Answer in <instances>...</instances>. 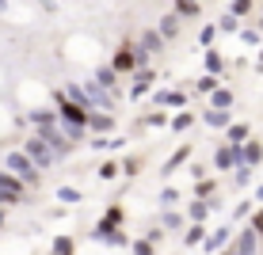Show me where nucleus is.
I'll list each match as a JSON object with an SVG mask.
<instances>
[{"instance_id": "21", "label": "nucleus", "mask_w": 263, "mask_h": 255, "mask_svg": "<svg viewBox=\"0 0 263 255\" xmlns=\"http://www.w3.org/2000/svg\"><path fill=\"white\" fill-rule=\"evenodd\" d=\"M225 130H229V145H244L248 141V126L244 122H233V126H225Z\"/></svg>"}, {"instance_id": "11", "label": "nucleus", "mask_w": 263, "mask_h": 255, "mask_svg": "<svg viewBox=\"0 0 263 255\" xmlns=\"http://www.w3.org/2000/svg\"><path fill=\"white\" fill-rule=\"evenodd\" d=\"M187 160H191V145H179V149L176 152H172V156H168V164H164V168H160V175H172V171H176L179 168V164H187Z\"/></svg>"}, {"instance_id": "15", "label": "nucleus", "mask_w": 263, "mask_h": 255, "mask_svg": "<svg viewBox=\"0 0 263 255\" xmlns=\"http://www.w3.org/2000/svg\"><path fill=\"white\" fill-rule=\"evenodd\" d=\"M153 80H157V72H153V69H138V72H134V88H130V95H141L145 88L153 84Z\"/></svg>"}, {"instance_id": "7", "label": "nucleus", "mask_w": 263, "mask_h": 255, "mask_svg": "<svg viewBox=\"0 0 263 255\" xmlns=\"http://www.w3.org/2000/svg\"><path fill=\"white\" fill-rule=\"evenodd\" d=\"M84 126H88L92 133H111V130H115V114H111V111H88Z\"/></svg>"}, {"instance_id": "31", "label": "nucleus", "mask_w": 263, "mask_h": 255, "mask_svg": "<svg viewBox=\"0 0 263 255\" xmlns=\"http://www.w3.org/2000/svg\"><path fill=\"white\" fill-rule=\"evenodd\" d=\"M252 171H256V168H248V164H237V187H248V183H252Z\"/></svg>"}, {"instance_id": "13", "label": "nucleus", "mask_w": 263, "mask_h": 255, "mask_svg": "<svg viewBox=\"0 0 263 255\" xmlns=\"http://www.w3.org/2000/svg\"><path fill=\"white\" fill-rule=\"evenodd\" d=\"M92 80H96V84H99V88H103V92H115V88H119V72H115L111 65H103V69H96V76H92Z\"/></svg>"}, {"instance_id": "17", "label": "nucleus", "mask_w": 263, "mask_h": 255, "mask_svg": "<svg viewBox=\"0 0 263 255\" xmlns=\"http://www.w3.org/2000/svg\"><path fill=\"white\" fill-rule=\"evenodd\" d=\"M210 217V206H206V198H195V202H187V221H206Z\"/></svg>"}, {"instance_id": "16", "label": "nucleus", "mask_w": 263, "mask_h": 255, "mask_svg": "<svg viewBox=\"0 0 263 255\" xmlns=\"http://www.w3.org/2000/svg\"><path fill=\"white\" fill-rule=\"evenodd\" d=\"M202 236H206V221H191V225H187V232H183V244H187V248H195V244H202Z\"/></svg>"}, {"instance_id": "32", "label": "nucleus", "mask_w": 263, "mask_h": 255, "mask_svg": "<svg viewBox=\"0 0 263 255\" xmlns=\"http://www.w3.org/2000/svg\"><path fill=\"white\" fill-rule=\"evenodd\" d=\"M115 175H119V164H115V160L99 164V179H115Z\"/></svg>"}, {"instance_id": "42", "label": "nucleus", "mask_w": 263, "mask_h": 255, "mask_svg": "<svg viewBox=\"0 0 263 255\" xmlns=\"http://www.w3.org/2000/svg\"><path fill=\"white\" fill-rule=\"evenodd\" d=\"M252 202H263V183L256 187V198H252Z\"/></svg>"}, {"instance_id": "19", "label": "nucleus", "mask_w": 263, "mask_h": 255, "mask_svg": "<svg viewBox=\"0 0 263 255\" xmlns=\"http://www.w3.org/2000/svg\"><path fill=\"white\" fill-rule=\"evenodd\" d=\"M210 107L229 111V107H233V92H229V88H214V92H210Z\"/></svg>"}, {"instance_id": "25", "label": "nucleus", "mask_w": 263, "mask_h": 255, "mask_svg": "<svg viewBox=\"0 0 263 255\" xmlns=\"http://www.w3.org/2000/svg\"><path fill=\"white\" fill-rule=\"evenodd\" d=\"M176 15H179V19H183V15H187V19L198 15V0H176Z\"/></svg>"}, {"instance_id": "4", "label": "nucleus", "mask_w": 263, "mask_h": 255, "mask_svg": "<svg viewBox=\"0 0 263 255\" xmlns=\"http://www.w3.org/2000/svg\"><path fill=\"white\" fill-rule=\"evenodd\" d=\"M12 202H23V183L8 171H0V206H12Z\"/></svg>"}, {"instance_id": "3", "label": "nucleus", "mask_w": 263, "mask_h": 255, "mask_svg": "<svg viewBox=\"0 0 263 255\" xmlns=\"http://www.w3.org/2000/svg\"><path fill=\"white\" fill-rule=\"evenodd\" d=\"M122 217H126V213H122V206H111V209H107V213L96 221V229H92V240H99V244H103V240H107V232H115V229L122 225Z\"/></svg>"}, {"instance_id": "38", "label": "nucleus", "mask_w": 263, "mask_h": 255, "mask_svg": "<svg viewBox=\"0 0 263 255\" xmlns=\"http://www.w3.org/2000/svg\"><path fill=\"white\" fill-rule=\"evenodd\" d=\"M214 34H217V27H202V34H198V42H202V46H210V42H214Z\"/></svg>"}, {"instance_id": "5", "label": "nucleus", "mask_w": 263, "mask_h": 255, "mask_svg": "<svg viewBox=\"0 0 263 255\" xmlns=\"http://www.w3.org/2000/svg\"><path fill=\"white\" fill-rule=\"evenodd\" d=\"M229 240H233V229H206V236H202V251L214 255V251H221Z\"/></svg>"}, {"instance_id": "26", "label": "nucleus", "mask_w": 263, "mask_h": 255, "mask_svg": "<svg viewBox=\"0 0 263 255\" xmlns=\"http://www.w3.org/2000/svg\"><path fill=\"white\" fill-rule=\"evenodd\" d=\"M179 198H183V194H179L176 187H164V190H160V209H172V206L179 202Z\"/></svg>"}, {"instance_id": "36", "label": "nucleus", "mask_w": 263, "mask_h": 255, "mask_svg": "<svg viewBox=\"0 0 263 255\" xmlns=\"http://www.w3.org/2000/svg\"><path fill=\"white\" fill-rule=\"evenodd\" d=\"M198 92H214V88H217V76H214V72H210V76H202V80H198Z\"/></svg>"}, {"instance_id": "41", "label": "nucleus", "mask_w": 263, "mask_h": 255, "mask_svg": "<svg viewBox=\"0 0 263 255\" xmlns=\"http://www.w3.org/2000/svg\"><path fill=\"white\" fill-rule=\"evenodd\" d=\"M149 244H157V240H164V229H149V236H145Z\"/></svg>"}, {"instance_id": "33", "label": "nucleus", "mask_w": 263, "mask_h": 255, "mask_svg": "<svg viewBox=\"0 0 263 255\" xmlns=\"http://www.w3.org/2000/svg\"><path fill=\"white\" fill-rule=\"evenodd\" d=\"M130 251L134 255H153V244L149 240H130Z\"/></svg>"}, {"instance_id": "28", "label": "nucleus", "mask_w": 263, "mask_h": 255, "mask_svg": "<svg viewBox=\"0 0 263 255\" xmlns=\"http://www.w3.org/2000/svg\"><path fill=\"white\" fill-rule=\"evenodd\" d=\"M72 248H77L72 236H58V240H53V255H72Z\"/></svg>"}, {"instance_id": "39", "label": "nucleus", "mask_w": 263, "mask_h": 255, "mask_svg": "<svg viewBox=\"0 0 263 255\" xmlns=\"http://www.w3.org/2000/svg\"><path fill=\"white\" fill-rule=\"evenodd\" d=\"M237 27H240V19H237V15H225V19H221V31H237Z\"/></svg>"}, {"instance_id": "44", "label": "nucleus", "mask_w": 263, "mask_h": 255, "mask_svg": "<svg viewBox=\"0 0 263 255\" xmlns=\"http://www.w3.org/2000/svg\"><path fill=\"white\" fill-rule=\"evenodd\" d=\"M4 8H8V4H4V0H0V12H4Z\"/></svg>"}, {"instance_id": "35", "label": "nucleus", "mask_w": 263, "mask_h": 255, "mask_svg": "<svg viewBox=\"0 0 263 255\" xmlns=\"http://www.w3.org/2000/svg\"><path fill=\"white\" fill-rule=\"evenodd\" d=\"M233 15H252V0H233Z\"/></svg>"}, {"instance_id": "18", "label": "nucleus", "mask_w": 263, "mask_h": 255, "mask_svg": "<svg viewBox=\"0 0 263 255\" xmlns=\"http://www.w3.org/2000/svg\"><path fill=\"white\" fill-rule=\"evenodd\" d=\"M202 122H206V126H214V130H221V126H229V111H217V107H206Z\"/></svg>"}, {"instance_id": "2", "label": "nucleus", "mask_w": 263, "mask_h": 255, "mask_svg": "<svg viewBox=\"0 0 263 255\" xmlns=\"http://www.w3.org/2000/svg\"><path fill=\"white\" fill-rule=\"evenodd\" d=\"M23 156L31 160L34 168H50V164L58 160V152H53L42 138H27V145H23Z\"/></svg>"}, {"instance_id": "8", "label": "nucleus", "mask_w": 263, "mask_h": 255, "mask_svg": "<svg viewBox=\"0 0 263 255\" xmlns=\"http://www.w3.org/2000/svg\"><path fill=\"white\" fill-rule=\"evenodd\" d=\"M233 251H237V255H256V251H259V236L252 232V225L237 232V240H233Z\"/></svg>"}, {"instance_id": "37", "label": "nucleus", "mask_w": 263, "mask_h": 255, "mask_svg": "<svg viewBox=\"0 0 263 255\" xmlns=\"http://www.w3.org/2000/svg\"><path fill=\"white\" fill-rule=\"evenodd\" d=\"M248 213H252V198H244V202H240L237 209H233V217L240 221V217H248Z\"/></svg>"}, {"instance_id": "20", "label": "nucleus", "mask_w": 263, "mask_h": 255, "mask_svg": "<svg viewBox=\"0 0 263 255\" xmlns=\"http://www.w3.org/2000/svg\"><path fill=\"white\" fill-rule=\"evenodd\" d=\"M176 31H179V15L172 12V15H164V19H160V31H157V34H160V38H172Z\"/></svg>"}, {"instance_id": "34", "label": "nucleus", "mask_w": 263, "mask_h": 255, "mask_svg": "<svg viewBox=\"0 0 263 255\" xmlns=\"http://www.w3.org/2000/svg\"><path fill=\"white\" fill-rule=\"evenodd\" d=\"M248 225H252V232H256L259 240H263V206L256 209V213H252V221H248Z\"/></svg>"}, {"instance_id": "1", "label": "nucleus", "mask_w": 263, "mask_h": 255, "mask_svg": "<svg viewBox=\"0 0 263 255\" xmlns=\"http://www.w3.org/2000/svg\"><path fill=\"white\" fill-rule=\"evenodd\" d=\"M4 171H8V175H15L23 187H39V171H34V164L23 156V149L4 156Z\"/></svg>"}, {"instance_id": "14", "label": "nucleus", "mask_w": 263, "mask_h": 255, "mask_svg": "<svg viewBox=\"0 0 263 255\" xmlns=\"http://www.w3.org/2000/svg\"><path fill=\"white\" fill-rule=\"evenodd\" d=\"M187 95L183 92H157L153 95V107H183Z\"/></svg>"}, {"instance_id": "6", "label": "nucleus", "mask_w": 263, "mask_h": 255, "mask_svg": "<svg viewBox=\"0 0 263 255\" xmlns=\"http://www.w3.org/2000/svg\"><path fill=\"white\" fill-rule=\"evenodd\" d=\"M240 164V145H221V149L214 152V168L217 171H229Z\"/></svg>"}, {"instance_id": "40", "label": "nucleus", "mask_w": 263, "mask_h": 255, "mask_svg": "<svg viewBox=\"0 0 263 255\" xmlns=\"http://www.w3.org/2000/svg\"><path fill=\"white\" fill-rule=\"evenodd\" d=\"M240 38H244V46H256V42H259V34H256V31H244Z\"/></svg>"}, {"instance_id": "29", "label": "nucleus", "mask_w": 263, "mask_h": 255, "mask_svg": "<svg viewBox=\"0 0 263 255\" xmlns=\"http://www.w3.org/2000/svg\"><path fill=\"white\" fill-rule=\"evenodd\" d=\"M160 225H164V229H179V225H183V217L172 213V209H160Z\"/></svg>"}, {"instance_id": "30", "label": "nucleus", "mask_w": 263, "mask_h": 255, "mask_svg": "<svg viewBox=\"0 0 263 255\" xmlns=\"http://www.w3.org/2000/svg\"><path fill=\"white\" fill-rule=\"evenodd\" d=\"M217 190V183L214 179H198V187H195V198H206V194H214Z\"/></svg>"}, {"instance_id": "12", "label": "nucleus", "mask_w": 263, "mask_h": 255, "mask_svg": "<svg viewBox=\"0 0 263 255\" xmlns=\"http://www.w3.org/2000/svg\"><path fill=\"white\" fill-rule=\"evenodd\" d=\"M111 69L119 72V76H122V72L130 76V72L138 69V61H134V50H119V53H115V61H111Z\"/></svg>"}, {"instance_id": "10", "label": "nucleus", "mask_w": 263, "mask_h": 255, "mask_svg": "<svg viewBox=\"0 0 263 255\" xmlns=\"http://www.w3.org/2000/svg\"><path fill=\"white\" fill-rule=\"evenodd\" d=\"M259 160H263V145L248 138V141L240 145V164H248V168H259Z\"/></svg>"}, {"instance_id": "45", "label": "nucleus", "mask_w": 263, "mask_h": 255, "mask_svg": "<svg viewBox=\"0 0 263 255\" xmlns=\"http://www.w3.org/2000/svg\"><path fill=\"white\" fill-rule=\"evenodd\" d=\"M50 255H53V251H50Z\"/></svg>"}, {"instance_id": "43", "label": "nucleus", "mask_w": 263, "mask_h": 255, "mask_svg": "<svg viewBox=\"0 0 263 255\" xmlns=\"http://www.w3.org/2000/svg\"><path fill=\"white\" fill-rule=\"evenodd\" d=\"M4 221H8V213H4V206H0V229H4Z\"/></svg>"}, {"instance_id": "23", "label": "nucleus", "mask_w": 263, "mask_h": 255, "mask_svg": "<svg viewBox=\"0 0 263 255\" xmlns=\"http://www.w3.org/2000/svg\"><path fill=\"white\" fill-rule=\"evenodd\" d=\"M58 198H61V206H77L84 194H80L77 187H58Z\"/></svg>"}, {"instance_id": "9", "label": "nucleus", "mask_w": 263, "mask_h": 255, "mask_svg": "<svg viewBox=\"0 0 263 255\" xmlns=\"http://www.w3.org/2000/svg\"><path fill=\"white\" fill-rule=\"evenodd\" d=\"M160 46H164V38H160L157 31H145V34H141V46L134 50V61H145L153 50H160Z\"/></svg>"}, {"instance_id": "24", "label": "nucleus", "mask_w": 263, "mask_h": 255, "mask_svg": "<svg viewBox=\"0 0 263 255\" xmlns=\"http://www.w3.org/2000/svg\"><path fill=\"white\" fill-rule=\"evenodd\" d=\"M107 248H130V236H126L122 229H115V232H107Z\"/></svg>"}, {"instance_id": "22", "label": "nucleus", "mask_w": 263, "mask_h": 255, "mask_svg": "<svg viewBox=\"0 0 263 255\" xmlns=\"http://www.w3.org/2000/svg\"><path fill=\"white\" fill-rule=\"evenodd\" d=\"M221 69H225L221 53H217V50H206V72H214V76H221Z\"/></svg>"}, {"instance_id": "27", "label": "nucleus", "mask_w": 263, "mask_h": 255, "mask_svg": "<svg viewBox=\"0 0 263 255\" xmlns=\"http://www.w3.org/2000/svg\"><path fill=\"white\" fill-rule=\"evenodd\" d=\"M191 122H195L191 111H179L176 118H172V130H176V133H183V130H191Z\"/></svg>"}]
</instances>
